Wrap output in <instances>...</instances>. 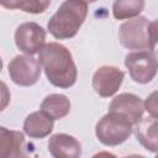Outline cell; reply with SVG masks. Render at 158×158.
<instances>
[{
    "label": "cell",
    "mask_w": 158,
    "mask_h": 158,
    "mask_svg": "<svg viewBox=\"0 0 158 158\" xmlns=\"http://www.w3.org/2000/svg\"><path fill=\"white\" fill-rule=\"evenodd\" d=\"M125 78V73L114 65L99 67L91 80L93 89L101 98H110L117 93Z\"/></svg>",
    "instance_id": "cell-8"
},
{
    "label": "cell",
    "mask_w": 158,
    "mask_h": 158,
    "mask_svg": "<svg viewBox=\"0 0 158 158\" xmlns=\"http://www.w3.org/2000/svg\"><path fill=\"white\" fill-rule=\"evenodd\" d=\"M125 65L132 80L138 84L152 81L158 73V59L156 53L151 49L127 53L125 57Z\"/></svg>",
    "instance_id": "cell-4"
},
{
    "label": "cell",
    "mask_w": 158,
    "mask_h": 158,
    "mask_svg": "<svg viewBox=\"0 0 158 158\" xmlns=\"http://www.w3.org/2000/svg\"><path fill=\"white\" fill-rule=\"evenodd\" d=\"M84 1H85V2H89V4H90V2H95V1H98V0H84Z\"/></svg>",
    "instance_id": "cell-20"
},
{
    "label": "cell",
    "mask_w": 158,
    "mask_h": 158,
    "mask_svg": "<svg viewBox=\"0 0 158 158\" xmlns=\"http://www.w3.org/2000/svg\"><path fill=\"white\" fill-rule=\"evenodd\" d=\"M0 156L19 158L26 156V139L22 132L0 127Z\"/></svg>",
    "instance_id": "cell-11"
},
{
    "label": "cell",
    "mask_w": 158,
    "mask_h": 158,
    "mask_svg": "<svg viewBox=\"0 0 158 158\" xmlns=\"http://www.w3.org/2000/svg\"><path fill=\"white\" fill-rule=\"evenodd\" d=\"M48 152L54 158H79L81 156V144L72 135L56 133L49 137Z\"/></svg>",
    "instance_id": "cell-10"
},
{
    "label": "cell",
    "mask_w": 158,
    "mask_h": 158,
    "mask_svg": "<svg viewBox=\"0 0 158 158\" xmlns=\"http://www.w3.org/2000/svg\"><path fill=\"white\" fill-rule=\"evenodd\" d=\"M148 25L149 21L144 16H137L125 21L118 30L121 44L128 49H148Z\"/></svg>",
    "instance_id": "cell-6"
},
{
    "label": "cell",
    "mask_w": 158,
    "mask_h": 158,
    "mask_svg": "<svg viewBox=\"0 0 158 158\" xmlns=\"http://www.w3.org/2000/svg\"><path fill=\"white\" fill-rule=\"evenodd\" d=\"M135 126L136 137L144 149L158 153V117H142Z\"/></svg>",
    "instance_id": "cell-12"
},
{
    "label": "cell",
    "mask_w": 158,
    "mask_h": 158,
    "mask_svg": "<svg viewBox=\"0 0 158 158\" xmlns=\"http://www.w3.org/2000/svg\"><path fill=\"white\" fill-rule=\"evenodd\" d=\"M109 112L121 116L135 126L143 116L144 101H142L136 94L122 93L111 100L109 105Z\"/></svg>",
    "instance_id": "cell-9"
},
{
    "label": "cell",
    "mask_w": 158,
    "mask_h": 158,
    "mask_svg": "<svg viewBox=\"0 0 158 158\" xmlns=\"http://www.w3.org/2000/svg\"><path fill=\"white\" fill-rule=\"evenodd\" d=\"M38 60L48 81L60 89L73 86L78 78V69L70 51L58 43H46L38 52Z\"/></svg>",
    "instance_id": "cell-1"
},
{
    "label": "cell",
    "mask_w": 158,
    "mask_h": 158,
    "mask_svg": "<svg viewBox=\"0 0 158 158\" xmlns=\"http://www.w3.org/2000/svg\"><path fill=\"white\" fill-rule=\"evenodd\" d=\"M7 69L9 75L15 84L20 86H31L38 81L42 65L40 60L31 54H20L10 60Z\"/></svg>",
    "instance_id": "cell-5"
},
{
    "label": "cell",
    "mask_w": 158,
    "mask_h": 158,
    "mask_svg": "<svg viewBox=\"0 0 158 158\" xmlns=\"http://www.w3.org/2000/svg\"><path fill=\"white\" fill-rule=\"evenodd\" d=\"M51 5V0H22L21 10L27 14H42Z\"/></svg>",
    "instance_id": "cell-16"
},
{
    "label": "cell",
    "mask_w": 158,
    "mask_h": 158,
    "mask_svg": "<svg viewBox=\"0 0 158 158\" xmlns=\"http://www.w3.org/2000/svg\"><path fill=\"white\" fill-rule=\"evenodd\" d=\"M41 110L53 120H60L69 114L70 101L64 94H49L42 100Z\"/></svg>",
    "instance_id": "cell-14"
},
{
    "label": "cell",
    "mask_w": 158,
    "mask_h": 158,
    "mask_svg": "<svg viewBox=\"0 0 158 158\" xmlns=\"http://www.w3.org/2000/svg\"><path fill=\"white\" fill-rule=\"evenodd\" d=\"M0 4L2 7L12 10V9H20L22 0H0Z\"/></svg>",
    "instance_id": "cell-19"
},
{
    "label": "cell",
    "mask_w": 158,
    "mask_h": 158,
    "mask_svg": "<svg viewBox=\"0 0 158 158\" xmlns=\"http://www.w3.org/2000/svg\"><path fill=\"white\" fill-rule=\"evenodd\" d=\"M144 9V0H115L112 15L116 20H130L139 16Z\"/></svg>",
    "instance_id": "cell-15"
},
{
    "label": "cell",
    "mask_w": 158,
    "mask_h": 158,
    "mask_svg": "<svg viewBox=\"0 0 158 158\" xmlns=\"http://www.w3.org/2000/svg\"><path fill=\"white\" fill-rule=\"evenodd\" d=\"M53 118L44 111H35L23 121V132L31 138H44L53 130Z\"/></svg>",
    "instance_id": "cell-13"
},
{
    "label": "cell",
    "mask_w": 158,
    "mask_h": 158,
    "mask_svg": "<svg viewBox=\"0 0 158 158\" xmlns=\"http://www.w3.org/2000/svg\"><path fill=\"white\" fill-rule=\"evenodd\" d=\"M88 16V2L84 0H65L47 23L48 32L57 40L74 37Z\"/></svg>",
    "instance_id": "cell-2"
},
{
    "label": "cell",
    "mask_w": 158,
    "mask_h": 158,
    "mask_svg": "<svg viewBox=\"0 0 158 158\" xmlns=\"http://www.w3.org/2000/svg\"><path fill=\"white\" fill-rule=\"evenodd\" d=\"M15 44L25 54L33 56L46 44V31L36 22H23L15 31Z\"/></svg>",
    "instance_id": "cell-7"
},
{
    "label": "cell",
    "mask_w": 158,
    "mask_h": 158,
    "mask_svg": "<svg viewBox=\"0 0 158 158\" xmlns=\"http://www.w3.org/2000/svg\"><path fill=\"white\" fill-rule=\"evenodd\" d=\"M144 110L154 117H158V90L152 91L144 100Z\"/></svg>",
    "instance_id": "cell-18"
},
{
    "label": "cell",
    "mask_w": 158,
    "mask_h": 158,
    "mask_svg": "<svg viewBox=\"0 0 158 158\" xmlns=\"http://www.w3.org/2000/svg\"><path fill=\"white\" fill-rule=\"evenodd\" d=\"M132 123L121 116L107 112L95 126L96 138L105 146L114 147L123 143L132 135Z\"/></svg>",
    "instance_id": "cell-3"
},
{
    "label": "cell",
    "mask_w": 158,
    "mask_h": 158,
    "mask_svg": "<svg viewBox=\"0 0 158 158\" xmlns=\"http://www.w3.org/2000/svg\"><path fill=\"white\" fill-rule=\"evenodd\" d=\"M147 36H148V49L158 54V19L149 22Z\"/></svg>",
    "instance_id": "cell-17"
}]
</instances>
